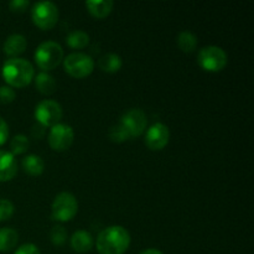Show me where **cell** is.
<instances>
[{"label": "cell", "instance_id": "1", "mask_svg": "<svg viewBox=\"0 0 254 254\" xmlns=\"http://www.w3.org/2000/svg\"><path fill=\"white\" fill-rule=\"evenodd\" d=\"M130 245V235L123 226H109L97 236L96 246L101 254H124Z\"/></svg>", "mask_w": 254, "mask_h": 254}, {"label": "cell", "instance_id": "2", "mask_svg": "<svg viewBox=\"0 0 254 254\" xmlns=\"http://www.w3.org/2000/svg\"><path fill=\"white\" fill-rule=\"evenodd\" d=\"M1 73L10 87L22 88L34 79L35 69L29 60L22 57H11L4 62Z\"/></svg>", "mask_w": 254, "mask_h": 254}, {"label": "cell", "instance_id": "3", "mask_svg": "<svg viewBox=\"0 0 254 254\" xmlns=\"http://www.w3.org/2000/svg\"><path fill=\"white\" fill-rule=\"evenodd\" d=\"M34 59L42 71H51L64 61V49L56 41H44L35 50Z\"/></svg>", "mask_w": 254, "mask_h": 254}, {"label": "cell", "instance_id": "4", "mask_svg": "<svg viewBox=\"0 0 254 254\" xmlns=\"http://www.w3.org/2000/svg\"><path fill=\"white\" fill-rule=\"evenodd\" d=\"M77 211H78V202H77V198L73 193L64 191V192H60L52 201V220L67 222L77 215Z\"/></svg>", "mask_w": 254, "mask_h": 254}, {"label": "cell", "instance_id": "5", "mask_svg": "<svg viewBox=\"0 0 254 254\" xmlns=\"http://www.w3.org/2000/svg\"><path fill=\"white\" fill-rule=\"evenodd\" d=\"M227 52L220 46L208 45L202 47L197 54V62L203 69L208 72H218L227 64Z\"/></svg>", "mask_w": 254, "mask_h": 254}, {"label": "cell", "instance_id": "6", "mask_svg": "<svg viewBox=\"0 0 254 254\" xmlns=\"http://www.w3.org/2000/svg\"><path fill=\"white\" fill-rule=\"evenodd\" d=\"M59 7L55 2L44 0L35 2L31 10V19L37 27L50 30L59 21Z\"/></svg>", "mask_w": 254, "mask_h": 254}, {"label": "cell", "instance_id": "7", "mask_svg": "<svg viewBox=\"0 0 254 254\" xmlns=\"http://www.w3.org/2000/svg\"><path fill=\"white\" fill-rule=\"evenodd\" d=\"M62 62H64V71L74 78L87 77L94 68L93 59L84 52H72L64 57Z\"/></svg>", "mask_w": 254, "mask_h": 254}, {"label": "cell", "instance_id": "8", "mask_svg": "<svg viewBox=\"0 0 254 254\" xmlns=\"http://www.w3.org/2000/svg\"><path fill=\"white\" fill-rule=\"evenodd\" d=\"M34 114L37 123L46 128V127H54L55 124L59 123L61 121L64 111L59 102L54 99H44L35 107Z\"/></svg>", "mask_w": 254, "mask_h": 254}, {"label": "cell", "instance_id": "9", "mask_svg": "<svg viewBox=\"0 0 254 254\" xmlns=\"http://www.w3.org/2000/svg\"><path fill=\"white\" fill-rule=\"evenodd\" d=\"M119 124L126 129L129 138H136L140 136L145 131L146 124V114L140 108H130L121 117Z\"/></svg>", "mask_w": 254, "mask_h": 254}, {"label": "cell", "instance_id": "10", "mask_svg": "<svg viewBox=\"0 0 254 254\" xmlns=\"http://www.w3.org/2000/svg\"><path fill=\"white\" fill-rule=\"evenodd\" d=\"M74 140V131L66 123H57L51 127L49 133V144L54 150L64 151L72 145Z\"/></svg>", "mask_w": 254, "mask_h": 254}, {"label": "cell", "instance_id": "11", "mask_svg": "<svg viewBox=\"0 0 254 254\" xmlns=\"http://www.w3.org/2000/svg\"><path fill=\"white\" fill-rule=\"evenodd\" d=\"M145 144L150 150H161L170 140V130L163 123H155L146 130Z\"/></svg>", "mask_w": 254, "mask_h": 254}, {"label": "cell", "instance_id": "12", "mask_svg": "<svg viewBox=\"0 0 254 254\" xmlns=\"http://www.w3.org/2000/svg\"><path fill=\"white\" fill-rule=\"evenodd\" d=\"M17 163L10 151L0 150V181H9L16 175Z\"/></svg>", "mask_w": 254, "mask_h": 254}, {"label": "cell", "instance_id": "13", "mask_svg": "<svg viewBox=\"0 0 254 254\" xmlns=\"http://www.w3.org/2000/svg\"><path fill=\"white\" fill-rule=\"evenodd\" d=\"M94 241L88 231L79 230L76 231L71 236V247L72 250L78 253H87L93 248Z\"/></svg>", "mask_w": 254, "mask_h": 254}, {"label": "cell", "instance_id": "14", "mask_svg": "<svg viewBox=\"0 0 254 254\" xmlns=\"http://www.w3.org/2000/svg\"><path fill=\"white\" fill-rule=\"evenodd\" d=\"M27 41L26 37L21 34H11L10 36L6 37L4 42V52L9 56L17 57V55L22 54L26 50Z\"/></svg>", "mask_w": 254, "mask_h": 254}, {"label": "cell", "instance_id": "15", "mask_svg": "<svg viewBox=\"0 0 254 254\" xmlns=\"http://www.w3.org/2000/svg\"><path fill=\"white\" fill-rule=\"evenodd\" d=\"M86 6L94 17L103 19L111 14L114 2L112 0H88L86 1Z\"/></svg>", "mask_w": 254, "mask_h": 254}, {"label": "cell", "instance_id": "16", "mask_svg": "<svg viewBox=\"0 0 254 254\" xmlns=\"http://www.w3.org/2000/svg\"><path fill=\"white\" fill-rule=\"evenodd\" d=\"M35 87L42 94H52L56 91V79L49 72H39L35 77Z\"/></svg>", "mask_w": 254, "mask_h": 254}, {"label": "cell", "instance_id": "17", "mask_svg": "<svg viewBox=\"0 0 254 254\" xmlns=\"http://www.w3.org/2000/svg\"><path fill=\"white\" fill-rule=\"evenodd\" d=\"M22 169L29 175H41L45 170V161L36 154H29L22 159Z\"/></svg>", "mask_w": 254, "mask_h": 254}, {"label": "cell", "instance_id": "18", "mask_svg": "<svg viewBox=\"0 0 254 254\" xmlns=\"http://www.w3.org/2000/svg\"><path fill=\"white\" fill-rule=\"evenodd\" d=\"M98 66L102 71L114 73V72H118L122 68V66H123V60H122V57L118 54L109 52V54L103 55L99 59Z\"/></svg>", "mask_w": 254, "mask_h": 254}, {"label": "cell", "instance_id": "19", "mask_svg": "<svg viewBox=\"0 0 254 254\" xmlns=\"http://www.w3.org/2000/svg\"><path fill=\"white\" fill-rule=\"evenodd\" d=\"M17 242H19V233L14 228H0V252H9L16 247Z\"/></svg>", "mask_w": 254, "mask_h": 254}, {"label": "cell", "instance_id": "20", "mask_svg": "<svg viewBox=\"0 0 254 254\" xmlns=\"http://www.w3.org/2000/svg\"><path fill=\"white\" fill-rule=\"evenodd\" d=\"M178 46L181 51L190 54L197 47V36L189 30H184L178 35Z\"/></svg>", "mask_w": 254, "mask_h": 254}, {"label": "cell", "instance_id": "21", "mask_svg": "<svg viewBox=\"0 0 254 254\" xmlns=\"http://www.w3.org/2000/svg\"><path fill=\"white\" fill-rule=\"evenodd\" d=\"M66 42L72 49H84L89 42V35L83 30H73L67 35Z\"/></svg>", "mask_w": 254, "mask_h": 254}, {"label": "cell", "instance_id": "22", "mask_svg": "<svg viewBox=\"0 0 254 254\" xmlns=\"http://www.w3.org/2000/svg\"><path fill=\"white\" fill-rule=\"evenodd\" d=\"M30 146V140L24 134H17L10 141V149H11L12 155H20V154L26 153Z\"/></svg>", "mask_w": 254, "mask_h": 254}, {"label": "cell", "instance_id": "23", "mask_svg": "<svg viewBox=\"0 0 254 254\" xmlns=\"http://www.w3.org/2000/svg\"><path fill=\"white\" fill-rule=\"evenodd\" d=\"M50 238H51V242L55 246H64L67 241V231L64 226L56 225L51 228V232H50Z\"/></svg>", "mask_w": 254, "mask_h": 254}, {"label": "cell", "instance_id": "24", "mask_svg": "<svg viewBox=\"0 0 254 254\" xmlns=\"http://www.w3.org/2000/svg\"><path fill=\"white\" fill-rule=\"evenodd\" d=\"M108 138L111 139L112 141H114V143H122V141H126L128 140V139H130L129 138L128 133L126 131V129H124L119 123L116 124V126H112L111 128H109Z\"/></svg>", "mask_w": 254, "mask_h": 254}, {"label": "cell", "instance_id": "25", "mask_svg": "<svg viewBox=\"0 0 254 254\" xmlns=\"http://www.w3.org/2000/svg\"><path fill=\"white\" fill-rule=\"evenodd\" d=\"M14 213V205L6 198H0V221H6Z\"/></svg>", "mask_w": 254, "mask_h": 254}, {"label": "cell", "instance_id": "26", "mask_svg": "<svg viewBox=\"0 0 254 254\" xmlns=\"http://www.w3.org/2000/svg\"><path fill=\"white\" fill-rule=\"evenodd\" d=\"M16 97L14 88L10 86H1L0 87V103L7 104L11 103Z\"/></svg>", "mask_w": 254, "mask_h": 254}, {"label": "cell", "instance_id": "27", "mask_svg": "<svg viewBox=\"0 0 254 254\" xmlns=\"http://www.w3.org/2000/svg\"><path fill=\"white\" fill-rule=\"evenodd\" d=\"M14 254H41V252L34 243H25V245L20 246Z\"/></svg>", "mask_w": 254, "mask_h": 254}, {"label": "cell", "instance_id": "28", "mask_svg": "<svg viewBox=\"0 0 254 254\" xmlns=\"http://www.w3.org/2000/svg\"><path fill=\"white\" fill-rule=\"evenodd\" d=\"M30 5L29 0H11L9 2V7L12 10V11H24V10L27 9V6Z\"/></svg>", "mask_w": 254, "mask_h": 254}, {"label": "cell", "instance_id": "29", "mask_svg": "<svg viewBox=\"0 0 254 254\" xmlns=\"http://www.w3.org/2000/svg\"><path fill=\"white\" fill-rule=\"evenodd\" d=\"M7 136H9V126L4 121V118L0 117V145H2L6 141Z\"/></svg>", "mask_w": 254, "mask_h": 254}, {"label": "cell", "instance_id": "30", "mask_svg": "<svg viewBox=\"0 0 254 254\" xmlns=\"http://www.w3.org/2000/svg\"><path fill=\"white\" fill-rule=\"evenodd\" d=\"M139 254H164L161 251L156 250V248H148V250H144L141 251Z\"/></svg>", "mask_w": 254, "mask_h": 254}]
</instances>
